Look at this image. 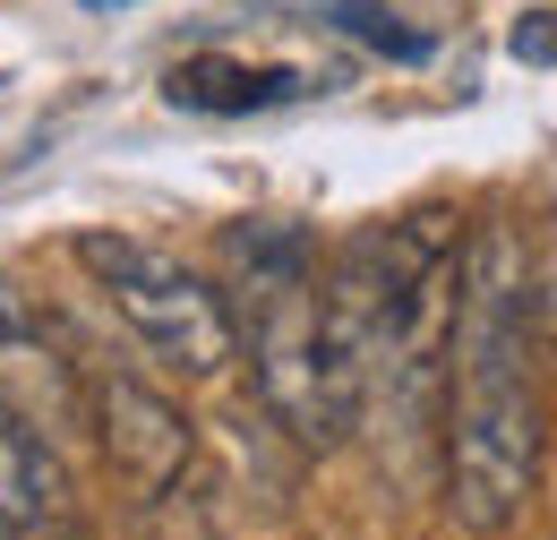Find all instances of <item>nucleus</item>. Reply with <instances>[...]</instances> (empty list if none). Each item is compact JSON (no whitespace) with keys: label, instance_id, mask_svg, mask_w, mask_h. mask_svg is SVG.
<instances>
[{"label":"nucleus","instance_id":"f257e3e1","mask_svg":"<svg viewBox=\"0 0 557 540\" xmlns=\"http://www.w3.org/2000/svg\"><path fill=\"white\" fill-rule=\"evenodd\" d=\"M541 464H549V404L541 378H488L455 386L446 420V506L472 540H515L541 506Z\"/></svg>","mask_w":557,"mask_h":540},{"label":"nucleus","instance_id":"f03ea898","mask_svg":"<svg viewBox=\"0 0 557 540\" xmlns=\"http://www.w3.org/2000/svg\"><path fill=\"white\" fill-rule=\"evenodd\" d=\"M77 267L103 283L112 318L172 369V378H214L240 360V327L223 283H207L198 267H181L172 249L129 241V232H77Z\"/></svg>","mask_w":557,"mask_h":540},{"label":"nucleus","instance_id":"7ed1b4c3","mask_svg":"<svg viewBox=\"0 0 557 540\" xmlns=\"http://www.w3.org/2000/svg\"><path fill=\"white\" fill-rule=\"evenodd\" d=\"M232 327L249 335V378H258V404L275 429H292L300 446H335L360 420V395L318 335V274L292 283V292L232 300Z\"/></svg>","mask_w":557,"mask_h":540},{"label":"nucleus","instance_id":"20e7f679","mask_svg":"<svg viewBox=\"0 0 557 540\" xmlns=\"http://www.w3.org/2000/svg\"><path fill=\"white\" fill-rule=\"evenodd\" d=\"M0 404L26 429H44L52 446L86 429V360L52 335V318L0 274Z\"/></svg>","mask_w":557,"mask_h":540},{"label":"nucleus","instance_id":"39448f33","mask_svg":"<svg viewBox=\"0 0 557 540\" xmlns=\"http://www.w3.org/2000/svg\"><path fill=\"white\" fill-rule=\"evenodd\" d=\"M86 429L112 455V472H129L146 498L172 489L181 464H189V446H198V420L172 395H154L146 378H129V369H86Z\"/></svg>","mask_w":557,"mask_h":540},{"label":"nucleus","instance_id":"423d86ee","mask_svg":"<svg viewBox=\"0 0 557 540\" xmlns=\"http://www.w3.org/2000/svg\"><path fill=\"white\" fill-rule=\"evenodd\" d=\"M318 95V77L292 61H232V52H189L163 77V103L172 112H207V121H249V112H275Z\"/></svg>","mask_w":557,"mask_h":540},{"label":"nucleus","instance_id":"0eeeda50","mask_svg":"<svg viewBox=\"0 0 557 540\" xmlns=\"http://www.w3.org/2000/svg\"><path fill=\"white\" fill-rule=\"evenodd\" d=\"M61 532H70L61 446L0 404V540H61Z\"/></svg>","mask_w":557,"mask_h":540},{"label":"nucleus","instance_id":"6e6552de","mask_svg":"<svg viewBox=\"0 0 557 540\" xmlns=\"http://www.w3.org/2000/svg\"><path fill=\"white\" fill-rule=\"evenodd\" d=\"M326 26H344V35H360L369 52H386V61H429V35L420 26H404L386 0H309Z\"/></svg>","mask_w":557,"mask_h":540},{"label":"nucleus","instance_id":"1a4fd4ad","mask_svg":"<svg viewBox=\"0 0 557 540\" xmlns=\"http://www.w3.org/2000/svg\"><path fill=\"white\" fill-rule=\"evenodd\" d=\"M515 61H532V69H549V61H557V44H549V9H532V17L515 26Z\"/></svg>","mask_w":557,"mask_h":540}]
</instances>
